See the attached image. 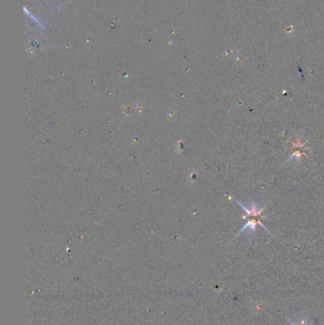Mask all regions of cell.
<instances>
[{
    "instance_id": "obj_1",
    "label": "cell",
    "mask_w": 324,
    "mask_h": 325,
    "mask_svg": "<svg viewBox=\"0 0 324 325\" xmlns=\"http://www.w3.org/2000/svg\"><path fill=\"white\" fill-rule=\"evenodd\" d=\"M257 223H259V225H261V226H262V227H263L264 229H266V230L268 231V229H267V228H266V227H265V226H264L263 224H262V223H261V222H260L259 220H257V221H256V220H251V221H248L247 223H245V225H244V226H243V227H242V228L241 229V231H240V232H239V233H238V234L236 235V238H237V237H238V236H239L240 234H241V233H242V232H243L244 230H246V229H248V230H249V231L251 232V233H254V232L256 231ZM268 232H269V231H268Z\"/></svg>"
},
{
    "instance_id": "obj_2",
    "label": "cell",
    "mask_w": 324,
    "mask_h": 325,
    "mask_svg": "<svg viewBox=\"0 0 324 325\" xmlns=\"http://www.w3.org/2000/svg\"><path fill=\"white\" fill-rule=\"evenodd\" d=\"M236 203H237L241 207H242V209L246 212V215H247V216H259L260 213H261L262 211H263V209H264V207L258 209L259 207H258L257 205H255V204H252L251 207H250V208H247V207H245L244 205H242L241 203H239L238 201H236Z\"/></svg>"
}]
</instances>
